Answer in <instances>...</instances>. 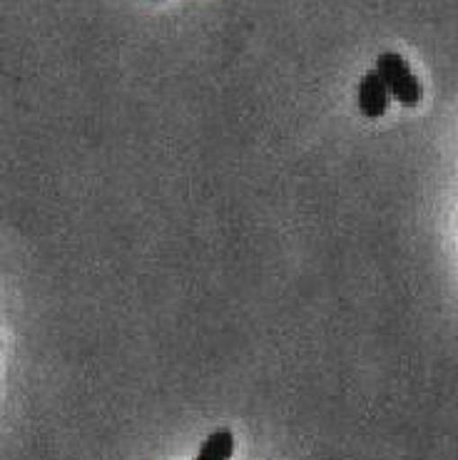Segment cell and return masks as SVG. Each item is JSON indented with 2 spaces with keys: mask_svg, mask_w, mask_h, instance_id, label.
Wrapping results in <instances>:
<instances>
[{
  "mask_svg": "<svg viewBox=\"0 0 458 460\" xmlns=\"http://www.w3.org/2000/svg\"><path fill=\"white\" fill-rule=\"evenodd\" d=\"M376 73L384 80V85L389 87V95L394 97L399 105L404 108H416L424 97L421 83L414 75L411 65L406 63L404 55L386 50L376 58Z\"/></svg>",
  "mask_w": 458,
  "mask_h": 460,
  "instance_id": "6da1fadb",
  "label": "cell"
},
{
  "mask_svg": "<svg viewBox=\"0 0 458 460\" xmlns=\"http://www.w3.org/2000/svg\"><path fill=\"white\" fill-rule=\"evenodd\" d=\"M389 87L384 85V80L379 77L376 70H369L359 83V112L364 118L379 119L384 118L389 110Z\"/></svg>",
  "mask_w": 458,
  "mask_h": 460,
  "instance_id": "7a4b0ae2",
  "label": "cell"
},
{
  "mask_svg": "<svg viewBox=\"0 0 458 460\" xmlns=\"http://www.w3.org/2000/svg\"><path fill=\"white\" fill-rule=\"evenodd\" d=\"M235 453V436L232 430L220 429L212 436H207L200 446V453L194 460H229Z\"/></svg>",
  "mask_w": 458,
  "mask_h": 460,
  "instance_id": "3957f363",
  "label": "cell"
}]
</instances>
